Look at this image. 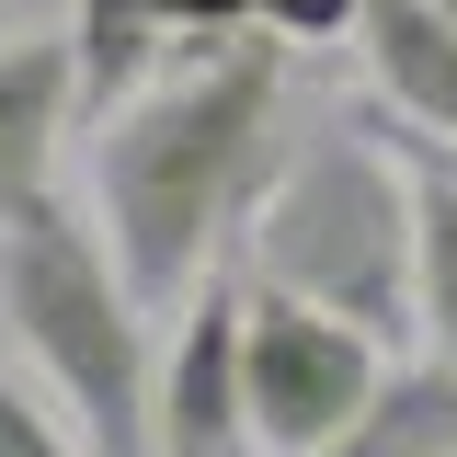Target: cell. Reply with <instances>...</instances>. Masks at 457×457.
Wrapping results in <instances>:
<instances>
[{
	"instance_id": "6da1fadb",
	"label": "cell",
	"mask_w": 457,
	"mask_h": 457,
	"mask_svg": "<svg viewBox=\"0 0 457 457\" xmlns=\"http://www.w3.org/2000/svg\"><path fill=\"white\" fill-rule=\"evenodd\" d=\"M275 171H286V35L275 23L240 46L206 35V57H183L171 80H149L104 114L92 206H104V240L149 320L218 275V252L252 228Z\"/></svg>"
},
{
	"instance_id": "7a4b0ae2",
	"label": "cell",
	"mask_w": 457,
	"mask_h": 457,
	"mask_svg": "<svg viewBox=\"0 0 457 457\" xmlns=\"http://www.w3.org/2000/svg\"><path fill=\"white\" fill-rule=\"evenodd\" d=\"M240 252H252V275L343 309L378 343L423 332V183H411L400 137H366V126L297 137L275 195L240 228Z\"/></svg>"
},
{
	"instance_id": "3957f363",
	"label": "cell",
	"mask_w": 457,
	"mask_h": 457,
	"mask_svg": "<svg viewBox=\"0 0 457 457\" xmlns=\"http://www.w3.org/2000/svg\"><path fill=\"white\" fill-rule=\"evenodd\" d=\"M0 320L35 354V378L57 389V411L80 423L92 457H161V378H149V309L114 263L104 228H80L69 206L0 228Z\"/></svg>"
},
{
	"instance_id": "277c9868",
	"label": "cell",
	"mask_w": 457,
	"mask_h": 457,
	"mask_svg": "<svg viewBox=\"0 0 457 457\" xmlns=\"http://www.w3.org/2000/svg\"><path fill=\"white\" fill-rule=\"evenodd\" d=\"M240 366H252V446L263 457H320L378 400L389 343L354 332L320 297L275 286V275H240Z\"/></svg>"
},
{
	"instance_id": "5b68a950",
	"label": "cell",
	"mask_w": 457,
	"mask_h": 457,
	"mask_svg": "<svg viewBox=\"0 0 457 457\" xmlns=\"http://www.w3.org/2000/svg\"><path fill=\"white\" fill-rule=\"evenodd\" d=\"M161 457H263L240 366V275H206L183 297V332L161 354Z\"/></svg>"
},
{
	"instance_id": "8992f818",
	"label": "cell",
	"mask_w": 457,
	"mask_h": 457,
	"mask_svg": "<svg viewBox=\"0 0 457 457\" xmlns=\"http://www.w3.org/2000/svg\"><path fill=\"white\" fill-rule=\"evenodd\" d=\"M69 126H80V46L69 35H12L0 46V228L57 195Z\"/></svg>"
},
{
	"instance_id": "52a82bcc",
	"label": "cell",
	"mask_w": 457,
	"mask_h": 457,
	"mask_svg": "<svg viewBox=\"0 0 457 457\" xmlns=\"http://www.w3.org/2000/svg\"><path fill=\"white\" fill-rule=\"evenodd\" d=\"M354 46H366V69H378V92H389L400 126L457 149V23L446 12L435 0H366L354 12Z\"/></svg>"
},
{
	"instance_id": "ba28073f",
	"label": "cell",
	"mask_w": 457,
	"mask_h": 457,
	"mask_svg": "<svg viewBox=\"0 0 457 457\" xmlns=\"http://www.w3.org/2000/svg\"><path fill=\"white\" fill-rule=\"evenodd\" d=\"M320 457H457V366H446V354L389 366L378 400H366Z\"/></svg>"
},
{
	"instance_id": "9c48e42d",
	"label": "cell",
	"mask_w": 457,
	"mask_h": 457,
	"mask_svg": "<svg viewBox=\"0 0 457 457\" xmlns=\"http://www.w3.org/2000/svg\"><path fill=\"white\" fill-rule=\"evenodd\" d=\"M69 46H80V114L104 126L126 92H149V57L171 46V12L161 0H80Z\"/></svg>"
},
{
	"instance_id": "30bf717a",
	"label": "cell",
	"mask_w": 457,
	"mask_h": 457,
	"mask_svg": "<svg viewBox=\"0 0 457 457\" xmlns=\"http://www.w3.org/2000/svg\"><path fill=\"white\" fill-rule=\"evenodd\" d=\"M400 149H411V183H423V354L457 366V149L411 137V126H400Z\"/></svg>"
},
{
	"instance_id": "8fae6325",
	"label": "cell",
	"mask_w": 457,
	"mask_h": 457,
	"mask_svg": "<svg viewBox=\"0 0 457 457\" xmlns=\"http://www.w3.org/2000/svg\"><path fill=\"white\" fill-rule=\"evenodd\" d=\"M0 457H92V446H80V435H57L46 411H35V400L0 378Z\"/></svg>"
},
{
	"instance_id": "7c38bea8",
	"label": "cell",
	"mask_w": 457,
	"mask_h": 457,
	"mask_svg": "<svg viewBox=\"0 0 457 457\" xmlns=\"http://www.w3.org/2000/svg\"><path fill=\"white\" fill-rule=\"evenodd\" d=\"M354 12L366 0H263V23H275L286 46H332V35H354Z\"/></svg>"
},
{
	"instance_id": "4fadbf2b",
	"label": "cell",
	"mask_w": 457,
	"mask_h": 457,
	"mask_svg": "<svg viewBox=\"0 0 457 457\" xmlns=\"http://www.w3.org/2000/svg\"><path fill=\"white\" fill-rule=\"evenodd\" d=\"M171 35H240V23H263V0H161Z\"/></svg>"
},
{
	"instance_id": "5bb4252c",
	"label": "cell",
	"mask_w": 457,
	"mask_h": 457,
	"mask_svg": "<svg viewBox=\"0 0 457 457\" xmlns=\"http://www.w3.org/2000/svg\"><path fill=\"white\" fill-rule=\"evenodd\" d=\"M435 12H446V23H457V0H435Z\"/></svg>"
}]
</instances>
